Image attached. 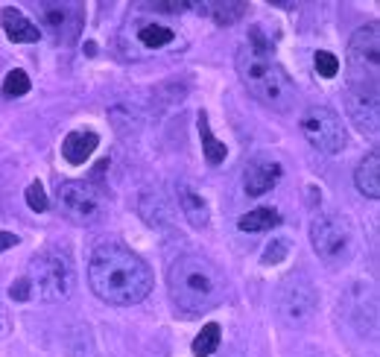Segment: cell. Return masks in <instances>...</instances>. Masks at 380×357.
<instances>
[{"label":"cell","instance_id":"cell-1","mask_svg":"<svg viewBox=\"0 0 380 357\" xmlns=\"http://www.w3.org/2000/svg\"><path fill=\"white\" fill-rule=\"evenodd\" d=\"M88 284L103 302L129 307L150 296L152 269L129 246L103 243V246H97L88 261Z\"/></svg>","mask_w":380,"mask_h":357},{"label":"cell","instance_id":"cell-10","mask_svg":"<svg viewBox=\"0 0 380 357\" xmlns=\"http://www.w3.org/2000/svg\"><path fill=\"white\" fill-rule=\"evenodd\" d=\"M39 12H41V23H44V30L50 32L56 41L70 44V41L82 32L85 12H82L79 3H41Z\"/></svg>","mask_w":380,"mask_h":357},{"label":"cell","instance_id":"cell-11","mask_svg":"<svg viewBox=\"0 0 380 357\" xmlns=\"http://www.w3.org/2000/svg\"><path fill=\"white\" fill-rule=\"evenodd\" d=\"M346 108H348V117L354 120V126H357L363 135H372V138H377V126H380V94L346 88Z\"/></svg>","mask_w":380,"mask_h":357},{"label":"cell","instance_id":"cell-21","mask_svg":"<svg viewBox=\"0 0 380 357\" xmlns=\"http://www.w3.org/2000/svg\"><path fill=\"white\" fill-rule=\"evenodd\" d=\"M30 91V77H27V70H21V68H15V70H9L6 73V79H3V97H23Z\"/></svg>","mask_w":380,"mask_h":357},{"label":"cell","instance_id":"cell-19","mask_svg":"<svg viewBox=\"0 0 380 357\" xmlns=\"http://www.w3.org/2000/svg\"><path fill=\"white\" fill-rule=\"evenodd\" d=\"M278 223H281V214L275 211V208H254V211L243 214L237 220L240 231H269V229H275Z\"/></svg>","mask_w":380,"mask_h":357},{"label":"cell","instance_id":"cell-26","mask_svg":"<svg viewBox=\"0 0 380 357\" xmlns=\"http://www.w3.org/2000/svg\"><path fill=\"white\" fill-rule=\"evenodd\" d=\"M12 246H18V238L12 235V231H0V252L12 249Z\"/></svg>","mask_w":380,"mask_h":357},{"label":"cell","instance_id":"cell-28","mask_svg":"<svg viewBox=\"0 0 380 357\" xmlns=\"http://www.w3.org/2000/svg\"><path fill=\"white\" fill-rule=\"evenodd\" d=\"M223 357H246V354L237 351V349H226V354H223Z\"/></svg>","mask_w":380,"mask_h":357},{"label":"cell","instance_id":"cell-27","mask_svg":"<svg viewBox=\"0 0 380 357\" xmlns=\"http://www.w3.org/2000/svg\"><path fill=\"white\" fill-rule=\"evenodd\" d=\"M9 334V319H6V311H3V305H0V340H3Z\"/></svg>","mask_w":380,"mask_h":357},{"label":"cell","instance_id":"cell-5","mask_svg":"<svg viewBox=\"0 0 380 357\" xmlns=\"http://www.w3.org/2000/svg\"><path fill=\"white\" fill-rule=\"evenodd\" d=\"M310 243L322 264L346 267L354 258V252H357V231H354L348 217L325 214V217H316V223L310 226Z\"/></svg>","mask_w":380,"mask_h":357},{"label":"cell","instance_id":"cell-7","mask_svg":"<svg viewBox=\"0 0 380 357\" xmlns=\"http://www.w3.org/2000/svg\"><path fill=\"white\" fill-rule=\"evenodd\" d=\"M56 200L62 217L77 226H97L108 211L106 193L94 182H62Z\"/></svg>","mask_w":380,"mask_h":357},{"label":"cell","instance_id":"cell-18","mask_svg":"<svg viewBox=\"0 0 380 357\" xmlns=\"http://www.w3.org/2000/svg\"><path fill=\"white\" fill-rule=\"evenodd\" d=\"M199 138H202V153H205V162L211 164V167H219V164L226 162L228 150H226V144H219V141L214 138L211 126H208V115H205V112H199Z\"/></svg>","mask_w":380,"mask_h":357},{"label":"cell","instance_id":"cell-4","mask_svg":"<svg viewBox=\"0 0 380 357\" xmlns=\"http://www.w3.org/2000/svg\"><path fill=\"white\" fill-rule=\"evenodd\" d=\"M23 278L30 284V293H35L41 302H65L77 287L73 261L62 249H41L30 261V269Z\"/></svg>","mask_w":380,"mask_h":357},{"label":"cell","instance_id":"cell-9","mask_svg":"<svg viewBox=\"0 0 380 357\" xmlns=\"http://www.w3.org/2000/svg\"><path fill=\"white\" fill-rule=\"evenodd\" d=\"M316 287L310 278L290 276L278 290V313L287 325H304L316 313Z\"/></svg>","mask_w":380,"mask_h":357},{"label":"cell","instance_id":"cell-25","mask_svg":"<svg viewBox=\"0 0 380 357\" xmlns=\"http://www.w3.org/2000/svg\"><path fill=\"white\" fill-rule=\"evenodd\" d=\"M287 255H290V243L287 240H272L266 246V252L261 255V261L263 264H278V261H284Z\"/></svg>","mask_w":380,"mask_h":357},{"label":"cell","instance_id":"cell-6","mask_svg":"<svg viewBox=\"0 0 380 357\" xmlns=\"http://www.w3.org/2000/svg\"><path fill=\"white\" fill-rule=\"evenodd\" d=\"M380 27H360L348 41V85L354 91L380 94Z\"/></svg>","mask_w":380,"mask_h":357},{"label":"cell","instance_id":"cell-12","mask_svg":"<svg viewBox=\"0 0 380 357\" xmlns=\"http://www.w3.org/2000/svg\"><path fill=\"white\" fill-rule=\"evenodd\" d=\"M281 176H284V167L278 162H272V158H266V155H257L249 162L246 173H243V188H246L249 196H263L275 188Z\"/></svg>","mask_w":380,"mask_h":357},{"label":"cell","instance_id":"cell-14","mask_svg":"<svg viewBox=\"0 0 380 357\" xmlns=\"http://www.w3.org/2000/svg\"><path fill=\"white\" fill-rule=\"evenodd\" d=\"M0 23H3V32L18 44H32V41L41 39V30L15 6H6L3 12H0Z\"/></svg>","mask_w":380,"mask_h":357},{"label":"cell","instance_id":"cell-3","mask_svg":"<svg viewBox=\"0 0 380 357\" xmlns=\"http://www.w3.org/2000/svg\"><path fill=\"white\" fill-rule=\"evenodd\" d=\"M170 299L185 316H202L228 296V281L214 261L202 255H181L167 273Z\"/></svg>","mask_w":380,"mask_h":357},{"label":"cell","instance_id":"cell-17","mask_svg":"<svg viewBox=\"0 0 380 357\" xmlns=\"http://www.w3.org/2000/svg\"><path fill=\"white\" fill-rule=\"evenodd\" d=\"M134 39H138L143 47H150V50H158V47H167L176 39V30H170L167 23L143 21V23H138V30H134Z\"/></svg>","mask_w":380,"mask_h":357},{"label":"cell","instance_id":"cell-2","mask_svg":"<svg viewBox=\"0 0 380 357\" xmlns=\"http://www.w3.org/2000/svg\"><path fill=\"white\" fill-rule=\"evenodd\" d=\"M237 73H240L243 85H246V91L266 108L287 112V108L296 103V85H292L284 65L275 59L272 41H269L261 30H252L249 41L240 47Z\"/></svg>","mask_w":380,"mask_h":357},{"label":"cell","instance_id":"cell-20","mask_svg":"<svg viewBox=\"0 0 380 357\" xmlns=\"http://www.w3.org/2000/svg\"><path fill=\"white\" fill-rule=\"evenodd\" d=\"M219 340H223V328H219L217 322H208L202 325V331L196 334L193 340V354L196 357H211L219 351Z\"/></svg>","mask_w":380,"mask_h":357},{"label":"cell","instance_id":"cell-15","mask_svg":"<svg viewBox=\"0 0 380 357\" xmlns=\"http://www.w3.org/2000/svg\"><path fill=\"white\" fill-rule=\"evenodd\" d=\"M179 205H181V214H185V220L193 229H205L208 226V220H211L208 202L190 188V184H185V182L179 184Z\"/></svg>","mask_w":380,"mask_h":357},{"label":"cell","instance_id":"cell-23","mask_svg":"<svg viewBox=\"0 0 380 357\" xmlns=\"http://www.w3.org/2000/svg\"><path fill=\"white\" fill-rule=\"evenodd\" d=\"M27 205L32 208L35 214H41V211H47V208H50V202H47V193H44V184L41 182H30L27 184Z\"/></svg>","mask_w":380,"mask_h":357},{"label":"cell","instance_id":"cell-24","mask_svg":"<svg viewBox=\"0 0 380 357\" xmlns=\"http://www.w3.org/2000/svg\"><path fill=\"white\" fill-rule=\"evenodd\" d=\"M316 70H319V77L334 79L339 73V59L334 53H328V50H319L316 53Z\"/></svg>","mask_w":380,"mask_h":357},{"label":"cell","instance_id":"cell-8","mask_svg":"<svg viewBox=\"0 0 380 357\" xmlns=\"http://www.w3.org/2000/svg\"><path fill=\"white\" fill-rule=\"evenodd\" d=\"M301 135L308 138L310 146H316L325 155H337L346 150L348 135L342 129V120L337 112H330L328 106H310L301 117Z\"/></svg>","mask_w":380,"mask_h":357},{"label":"cell","instance_id":"cell-22","mask_svg":"<svg viewBox=\"0 0 380 357\" xmlns=\"http://www.w3.org/2000/svg\"><path fill=\"white\" fill-rule=\"evenodd\" d=\"M211 9H214L211 15H214L217 23H234V21L243 18V12H246L249 6L246 3H214Z\"/></svg>","mask_w":380,"mask_h":357},{"label":"cell","instance_id":"cell-16","mask_svg":"<svg viewBox=\"0 0 380 357\" xmlns=\"http://www.w3.org/2000/svg\"><path fill=\"white\" fill-rule=\"evenodd\" d=\"M354 184H357V191L366 196V200H377V196H380V155H377V150L369 153L357 164Z\"/></svg>","mask_w":380,"mask_h":357},{"label":"cell","instance_id":"cell-13","mask_svg":"<svg viewBox=\"0 0 380 357\" xmlns=\"http://www.w3.org/2000/svg\"><path fill=\"white\" fill-rule=\"evenodd\" d=\"M97 146H100V135H97V132H91V129H73V132L65 135V141H62V155H65L68 164L79 167V164H85L97 153Z\"/></svg>","mask_w":380,"mask_h":357}]
</instances>
